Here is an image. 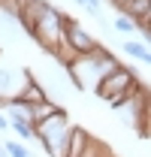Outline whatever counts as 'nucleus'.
I'll return each instance as SVG.
<instances>
[{"label":"nucleus","instance_id":"0eeeda50","mask_svg":"<svg viewBox=\"0 0 151 157\" xmlns=\"http://www.w3.org/2000/svg\"><path fill=\"white\" fill-rule=\"evenodd\" d=\"M15 100H21V103H27V106H33V103H42V100H48V94H45V88L42 85H37L33 82V76L24 82V88H21V94Z\"/></svg>","mask_w":151,"mask_h":157},{"label":"nucleus","instance_id":"39448f33","mask_svg":"<svg viewBox=\"0 0 151 157\" xmlns=\"http://www.w3.org/2000/svg\"><path fill=\"white\" fill-rule=\"evenodd\" d=\"M64 39H67V45L73 48L76 55H88V52H94L97 45H100V42H97L79 21H73V18L64 21Z\"/></svg>","mask_w":151,"mask_h":157},{"label":"nucleus","instance_id":"423d86ee","mask_svg":"<svg viewBox=\"0 0 151 157\" xmlns=\"http://www.w3.org/2000/svg\"><path fill=\"white\" fill-rule=\"evenodd\" d=\"M88 142H91V136L82 130V127H70V139H67V154L64 157H82V151L88 148Z\"/></svg>","mask_w":151,"mask_h":157},{"label":"nucleus","instance_id":"20e7f679","mask_svg":"<svg viewBox=\"0 0 151 157\" xmlns=\"http://www.w3.org/2000/svg\"><path fill=\"white\" fill-rule=\"evenodd\" d=\"M64 21H67V15H64L60 9H55L52 3H45V9H42L39 21L33 24V30H30V36L37 39L48 55H55L57 45L64 42Z\"/></svg>","mask_w":151,"mask_h":157},{"label":"nucleus","instance_id":"a211bd4d","mask_svg":"<svg viewBox=\"0 0 151 157\" xmlns=\"http://www.w3.org/2000/svg\"><path fill=\"white\" fill-rule=\"evenodd\" d=\"M109 3H115V6H118V9H121V6H124V3H127V0H109Z\"/></svg>","mask_w":151,"mask_h":157},{"label":"nucleus","instance_id":"dca6fc26","mask_svg":"<svg viewBox=\"0 0 151 157\" xmlns=\"http://www.w3.org/2000/svg\"><path fill=\"white\" fill-rule=\"evenodd\" d=\"M79 6H85L94 18H100V12H103V0H76Z\"/></svg>","mask_w":151,"mask_h":157},{"label":"nucleus","instance_id":"9b49d317","mask_svg":"<svg viewBox=\"0 0 151 157\" xmlns=\"http://www.w3.org/2000/svg\"><path fill=\"white\" fill-rule=\"evenodd\" d=\"M124 55L142 60V63H151V52L145 48V42H136V39H127V42H124Z\"/></svg>","mask_w":151,"mask_h":157},{"label":"nucleus","instance_id":"aec40b11","mask_svg":"<svg viewBox=\"0 0 151 157\" xmlns=\"http://www.w3.org/2000/svg\"><path fill=\"white\" fill-rule=\"evenodd\" d=\"M0 154H3V145H0Z\"/></svg>","mask_w":151,"mask_h":157},{"label":"nucleus","instance_id":"7ed1b4c3","mask_svg":"<svg viewBox=\"0 0 151 157\" xmlns=\"http://www.w3.org/2000/svg\"><path fill=\"white\" fill-rule=\"evenodd\" d=\"M37 127V142L45 148V154L48 157H64L67 154V139H70V118L64 109H57L52 118H45V121H39L33 124Z\"/></svg>","mask_w":151,"mask_h":157},{"label":"nucleus","instance_id":"f3484780","mask_svg":"<svg viewBox=\"0 0 151 157\" xmlns=\"http://www.w3.org/2000/svg\"><path fill=\"white\" fill-rule=\"evenodd\" d=\"M0 130H9V118H6L3 109H0Z\"/></svg>","mask_w":151,"mask_h":157},{"label":"nucleus","instance_id":"1a4fd4ad","mask_svg":"<svg viewBox=\"0 0 151 157\" xmlns=\"http://www.w3.org/2000/svg\"><path fill=\"white\" fill-rule=\"evenodd\" d=\"M57 109H60V106H57V103H52V100H42V103H33V106H30V121H33V124H39V121L52 118V115L57 112Z\"/></svg>","mask_w":151,"mask_h":157},{"label":"nucleus","instance_id":"ddd939ff","mask_svg":"<svg viewBox=\"0 0 151 157\" xmlns=\"http://www.w3.org/2000/svg\"><path fill=\"white\" fill-rule=\"evenodd\" d=\"M82 157H112V151L103 145V142H97V139H91L88 142V148L82 151Z\"/></svg>","mask_w":151,"mask_h":157},{"label":"nucleus","instance_id":"f257e3e1","mask_svg":"<svg viewBox=\"0 0 151 157\" xmlns=\"http://www.w3.org/2000/svg\"><path fill=\"white\" fill-rule=\"evenodd\" d=\"M115 67H118V60L103 45H97L88 55H76L67 63V73H70V82H73L76 91H97V85L109 76Z\"/></svg>","mask_w":151,"mask_h":157},{"label":"nucleus","instance_id":"f03ea898","mask_svg":"<svg viewBox=\"0 0 151 157\" xmlns=\"http://www.w3.org/2000/svg\"><path fill=\"white\" fill-rule=\"evenodd\" d=\"M139 91H142V88H139V78H136V73H133V70H127L124 63H118L112 73H109V76L97 85L94 94H97L100 100H106L112 109H118L121 103H127L130 97H136Z\"/></svg>","mask_w":151,"mask_h":157},{"label":"nucleus","instance_id":"412c9836","mask_svg":"<svg viewBox=\"0 0 151 157\" xmlns=\"http://www.w3.org/2000/svg\"><path fill=\"white\" fill-rule=\"evenodd\" d=\"M148 67H151V63H148Z\"/></svg>","mask_w":151,"mask_h":157},{"label":"nucleus","instance_id":"9d476101","mask_svg":"<svg viewBox=\"0 0 151 157\" xmlns=\"http://www.w3.org/2000/svg\"><path fill=\"white\" fill-rule=\"evenodd\" d=\"M9 130L15 136H21V139H37V127L27 118H9Z\"/></svg>","mask_w":151,"mask_h":157},{"label":"nucleus","instance_id":"4468645a","mask_svg":"<svg viewBox=\"0 0 151 157\" xmlns=\"http://www.w3.org/2000/svg\"><path fill=\"white\" fill-rule=\"evenodd\" d=\"M3 151H6L9 157H30L27 145H24V142H15V139H9V142L3 145Z\"/></svg>","mask_w":151,"mask_h":157},{"label":"nucleus","instance_id":"2eb2a0df","mask_svg":"<svg viewBox=\"0 0 151 157\" xmlns=\"http://www.w3.org/2000/svg\"><path fill=\"white\" fill-rule=\"evenodd\" d=\"M112 27L118 30V33H133V30H136V21H133V18H127V15H118Z\"/></svg>","mask_w":151,"mask_h":157},{"label":"nucleus","instance_id":"f8f14e48","mask_svg":"<svg viewBox=\"0 0 151 157\" xmlns=\"http://www.w3.org/2000/svg\"><path fill=\"white\" fill-rule=\"evenodd\" d=\"M136 127H139V133L151 136V100H145V106H142V115H139V121H136Z\"/></svg>","mask_w":151,"mask_h":157},{"label":"nucleus","instance_id":"6e6552de","mask_svg":"<svg viewBox=\"0 0 151 157\" xmlns=\"http://www.w3.org/2000/svg\"><path fill=\"white\" fill-rule=\"evenodd\" d=\"M148 9H151V0H127L118 12H121V15H127V18H133L136 24H139V21L148 15Z\"/></svg>","mask_w":151,"mask_h":157},{"label":"nucleus","instance_id":"6ab92c4d","mask_svg":"<svg viewBox=\"0 0 151 157\" xmlns=\"http://www.w3.org/2000/svg\"><path fill=\"white\" fill-rule=\"evenodd\" d=\"M0 157H9V154H6V151H3V154H0Z\"/></svg>","mask_w":151,"mask_h":157}]
</instances>
